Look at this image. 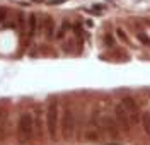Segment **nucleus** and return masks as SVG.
<instances>
[{"instance_id": "obj_8", "label": "nucleus", "mask_w": 150, "mask_h": 145, "mask_svg": "<svg viewBox=\"0 0 150 145\" xmlns=\"http://www.w3.org/2000/svg\"><path fill=\"white\" fill-rule=\"evenodd\" d=\"M142 126H143L145 133L150 137V111H149V113H143V115H142Z\"/></svg>"}, {"instance_id": "obj_6", "label": "nucleus", "mask_w": 150, "mask_h": 145, "mask_svg": "<svg viewBox=\"0 0 150 145\" xmlns=\"http://www.w3.org/2000/svg\"><path fill=\"white\" fill-rule=\"evenodd\" d=\"M38 24H39V21H38V16L31 14V16L28 17V21H26V26H28V36H29V38H33V36L36 34Z\"/></svg>"}, {"instance_id": "obj_3", "label": "nucleus", "mask_w": 150, "mask_h": 145, "mask_svg": "<svg viewBox=\"0 0 150 145\" xmlns=\"http://www.w3.org/2000/svg\"><path fill=\"white\" fill-rule=\"evenodd\" d=\"M75 125H77V121H75L74 109L70 106H67L63 109V113L60 115V128H62V133L65 137H72L75 132Z\"/></svg>"}, {"instance_id": "obj_4", "label": "nucleus", "mask_w": 150, "mask_h": 145, "mask_svg": "<svg viewBox=\"0 0 150 145\" xmlns=\"http://www.w3.org/2000/svg\"><path fill=\"white\" fill-rule=\"evenodd\" d=\"M114 120H116V123L121 126V130H125V132H128L131 126L135 125L131 115L121 106V104H116V106H114Z\"/></svg>"}, {"instance_id": "obj_2", "label": "nucleus", "mask_w": 150, "mask_h": 145, "mask_svg": "<svg viewBox=\"0 0 150 145\" xmlns=\"http://www.w3.org/2000/svg\"><path fill=\"white\" fill-rule=\"evenodd\" d=\"M45 121H46V130L50 137H56L58 128H60V103L56 99H50L45 111Z\"/></svg>"}, {"instance_id": "obj_9", "label": "nucleus", "mask_w": 150, "mask_h": 145, "mask_svg": "<svg viewBox=\"0 0 150 145\" xmlns=\"http://www.w3.org/2000/svg\"><path fill=\"white\" fill-rule=\"evenodd\" d=\"M7 19H9V10L4 9V7H0V24H4Z\"/></svg>"}, {"instance_id": "obj_5", "label": "nucleus", "mask_w": 150, "mask_h": 145, "mask_svg": "<svg viewBox=\"0 0 150 145\" xmlns=\"http://www.w3.org/2000/svg\"><path fill=\"white\" fill-rule=\"evenodd\" d=\"M128 113L131 115V118H133V121H135V125L138 123V121H142V116H140V111H138V103L133 99L131 96H125L121 99V103H120Z\"/></svg>"}, {"instance_id": "obj_10", "label": "nucleus", "mask_w": 150, "mask_h": 145, "mask_svg": "<svg viewBox=\"0 0 150 145\" xmlns=\"http://www.w3.org/2000/svg\"><path fill=\"white\" fill-rule=\"evenodd\" d=\"M137 36H138V38H140L142 41H143V43H150V39L147 38V36H145V34H142V33H138V34H137Z\"/></svg>"}, {"instance_id": "obj_7", "label": "nucleus", "mask_w": 150, "mask_h": 145, "mask_svg": "<svg viewBox=\"0 0 150 145\" xmlns=\"http://www.w3.org/2000/svg\"><path fill=\"white\" fill-rule=\"evenodd\" d=\"M5 126H7V109L4 104H0V138H4L7 133Z\"/></svg>"}, {"instance_id": "obj_1", "label": "nucleus", "mask_w": 150, "mask_h": 145, "mask_svg": "<svg viewBox=\"0 0 150 145\" xmlns=\"http://www.w3.org/2000/svg\"><path fill=\"white\" fill-rule=\"evenodd\" d=\"M16 133L21 142H29L36 135V123H34V115L31 113H21L16 125Z\"/></svg>"}]
</instances>
